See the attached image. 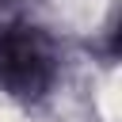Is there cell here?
Instances as JSON below:
<instances>
[{
	"mask_svg": "<svg viewBox=\"0 0 122 122\" xmlns=\"http://www.w3.org/2000/svg\"><path fill=\"white\" fill-rule=\"evenodd\" d=\"M53 76L50 42L30 27H11L0 34V84L11 95H38Z\"/></svg>",
	"mask_w": 122,
	"mask_h": 122,
	"instance_id": "cell-1",
	"label": "cell"
}]
</instances>
